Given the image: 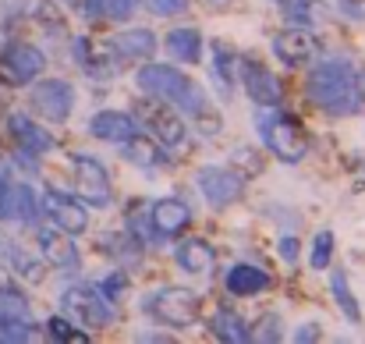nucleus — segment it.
I'll use <instances>...</instances> for the list:
<instances>
[{"mask_svg": "<svg viewBox=\"0 0 365 344\" xmlns=\"http://www.w3.org/2000/svg\"><path fill=\"white\" fill-rule=\"evenodd\" d=\"M174 263L192 273V277H206L213 266H217V248L202 238H185L178 248H174Z\"/></svg>", "mask_w": 365, "mask_h": 344, "instance_id": "obj_19", "label": "nucleus"}, {"mask_svg": "<svg viewBox=\"0 0 365 344\" xmlns=\"http://www.w3.org/2000/svg\"><path fill=\"white\" fill-rule=\"evenodd\" d=\"M121 156L128 163H135V167H156V163H170V160H163V149H160V142L153 138V135H142V131H135L131 138H124L121 142Z\"/></svg>", "mask_w": 365, "mask_h": 344, "instance_id": "obj_25", "label": "nucleus"}, {"mask_svg": "<svg viewBox=\"0 0 365 344\" xmlns=\"http://www.w3.org/2000/svg\"><path fill=\"white\" fill-rule=\"evenodd\" d=\"M359 89H362V96H365V71L359 75Z\"/></svg>", "mask_w": 365, "mask_h": 344, "instance_id": "obj_42", "label": "nucleus"}, {"mask_svg": "<svg viewBox=\"0 0 365 344\" xmlns=\"http://www.w3.org/2000/svg\"><path fill=\"white\" fill-rule=\"evenodd\" d=\"M43 213H46V221L53 228H61L64 234H71V238H78V234L89 231V210H86V203L75 199V196H68V192H61V188H46L43 192Z\"/></svg>", "mask_w": 365, "mask_h": 344, "instance_id": "obj_12", "label": "nucleus"}, {"mask_svg": "<svg viewBox=\"0 0 365 344\" xmlns=\"http://www.w3.org/2000/svg\"><path fill=\"white\" fill-rule=\"evenodd\" d=\"M277 7H280V18L287 25H302V29H312L327 18L323 0H277Z\"/></svg>", "mask_w": 365, "mask_h": 344, "instance_id": "obj_26", "label": "nucleus"}, {"mask_svg": "<svg viewBox=\"0 0 365 344\" xmlns=\"http://www.w3.org/2000/svg\"><path fill=\"white\" fill-rule=\"evenodd\" d=\"M36 338V323L32 320H0V341L18 344V341H32Z\"/></svg>", "mask_w": 365, "mask_h": 344, "instance_id": "obj_33", "label": "nucleus"}, {"mask_svg": "<svg viewBox=\"0 0 365 344\" xmlns=\"http://www.w3.org/2000/svg\"><path fill=\"white\" fill-rule=\"evenodd\" d=\"M7 135L18 142V149L21 153H29V156H46L53 146H57V138L46 131V128H39L36 121L29 114H7Z\"/></svg>", "mask_w": 365, "mask_h": 344, "instance_id": "obj_17", "label": "nucleus"}, {"mask_svg": "<svg viewBox=\"0 0 365 344\" xmlns=\"http://www.w3.org/2000/svg\"><path fill=\"white\" fill-rule=\"evenodd\" d=\"M0 320H32V309L18 291L0 288Z\"/></svg>", "mask_w": 365, "mask_h": 344, "instance_id": "obj_31", "label": "nucleus"}, {"mask_svg": "<svg viewBox=\"0 0 365 344\" xmlns=\"http://www.w3.org/2000/svg\"><path fill=\"white\" fill-rule=\"evenodd\" d=\"M142 309H145L156 323H163V327H170V330H188V327L195 323V316H199V295L188 291V288L167 284V288L145 295Z\"/></svg>", "mask_w": 365, "mask_h": 344, "instance_id": "obj_6", "label": "nucleus"}, {"mask_svg": "<svg viewBox=\"0 0 365 344\" xmlns=\"http://www.w3.org/2000/svg\"><path fill=\"white\" fill-rule=\"evenodd\" d=\"M135 131H138L135 117L124 114V111H100L89 121V135L100 138V142H114V146H121L124 138H131Z\"/></svg>", "mask_w": 365, "mask_h": 344, "instance_id": "obj_20", "label": "nucleus"}, {"mask_svg": "<svg viewBox=\"0 0 365 344\" xmlns=\"http://www.w3.org/2000/svg\"><path fill=\"white\" fill-rule=\"evenodd\" d=\"M46 71V54L32 43H7L0 50V82L7 86H32Z\"/></svg>", "mask_w": 365, "mask_h": 344, "instance_id": "obj_8", "label": "nucleus"}, {"mask_svg": "<svg viewBox=\"0 0 365 344\" xmlns=\"http://www.w3.org/2000/svg\"><path fill=\"white\" fill-rule=\"evenodd\" d=\"M316 338H319V323H305V330H302V327L294 330V341L298 344L302 341H316Z\"/></svg>", "mask_w": 365, "mask_h": 344, "instance_id": "obj_40", "label": "nucleus"}, {"mask_svg": "<svg viewBox=\"0 0 365 344\" xmlns=\"http://www.w3.org/2000/svg\"><path fill=\"white\" fill-rule=\"evenodd\" d=\"M235 163H238V167L248 163V174H255V171L262 167V160L255 156V149H235Z\"/></svg>", "mask_w": 365, "mask_h": 344, "instance_id": "obj_38", "label": "nucleus"}, {"mask_svg": "<svg viewBox=\"0 0 365 344\" xmlns=\"http://www.w3.org/2000/svg\"><path fill=\"white\" fill-rule=\"evenodd\" d=\"M255 131L262 138V146L280 160V163H298L309 153V138L305 128L291 114H284L280 107H259L255 111Z\"/></svg>", "mask_w": 365, "mask_h": 344, "instance_id": "obj_3", "label": "nucleus"}, {"mask_svg": "<svg viewBox=\"0 0 365 344\" xmlns=\"http://www.w3.org/2000/svg\"><path fill=\"white\" fill-rule=\"evenodd\" d=\"M124 288H128V270H114L110 277H103L100 284H96V291L107 298V302H121V295H124Z\"/></svg>", "mask_w": 365, "mask_h": 344, "instance_id": "obj_35", "label": "nucleus"}, {"mask_svg": "<svg viewBox=\"0 0 365 344\" xmlns=\"http://www.w3.org/2000/svg\"><path fill=\"white\" fill-rule=\"evenodd\" d=\"M61 316H68L75 327L103 330L118 323V305L107 302L93 284H71L61 291Z\"/></svg>", "mask_w": 365, "mask_h": 344, "instance_id": "obj_5", "label": "nucleus"}, {"mask_svg": "<svg viewBox=\"0 0 365 344\" xmlns=\"http://www.w3.org/2000/svg\"><path fill=\"white\" fill-rule=\"evenodd\" d=\"M163 46H167V54H170L174 61H181V64H199V57H202V36H199V29H192V25L170 29V32L163 36Z\"/></svg>", "mask_w": 365, "mask_h": 344, "instance_id": "obj_24", "label": "nucleus"}, {"mask_svg": "<svg viewBox=\"0 0 365 344\" xmlns=\"http://www.w3.org/2000/svg\"><path fill=\"white\" fill-rule=\"evenodd\" d=\"M238 82L245 86V93H248V100L255 103V107H280V82L273 79V71L255 57V54H245L238 57Z\"/></svg>", "mask_w": 365, "mask_h": 344, "instance_id": "obj_11", "label": "nucleus"}, {"mask_svg": "<svg viewBox=\"0 0 365 344\" xmlns=\"http://www.w3.org/2000/svg\"><path fill=\"white\" fill-rule=\"evenodd\" d=\"M29 103H32V111L43 117V121L61 124V121L71 117V107H75V86L64 82V79H43V82L36 79Z\"/></svg>", "mask_w": 365, "mask_h": 344, "instance_id": "obj_9", "label": "nucleus"}, {"mask_svg": "<svg viewBox=\"0 0 365 344\" xmlns=\"http://www.w3.org/2000/svg\"><path fill=\"white\" fill-rule=\"evenodd\" d=\"M305 93L312 107H319L330 117H351L362 107V89H359V71L348 57H323L312 64Z\"/></svg>", "mask_w": 365, "mask_h": 344, "instance_id": "obj_2", "label": "nucleus"}, {"mask_svg": "<svg viewBox=\"0 0 365 344\" xmlns=\"http://www.w3.org/2000/svg\"><path fill=\"white\" fill-rule=\"evenodd\" d=\"M160 39L149 32V29H124L114 36V54L121 61H149L156 54Z\"/></svg>", "mask_w": 365, "mask_h": 344, "instance_id": "obj_23", "label": "nucleus"}, {"mask_svg": "<svg viewBox=\"0 0 365 344\" xmlns=\"http://www.w3.org/2000/svg\"><path fill=\"white\" fill-rule=\"evenodd\" d=\"M36 245H39V256H43V263H50L53 270H61V273H78V266H82V256H78V245H75V238L71 234H64L61 228H39L36 231Z\"/></svg>", "mask_w": 365, "mask_h": 344, "instance_id": "obj_14", "label": "nucleus"}, {"mask_svg": "<svg viewBox=\"0 0 365 344\" xmlns=\"http://www.w3.org/2000/svg\"><path fill=\"white\" fill-rule=\"evenodd\" d=\"M46 334H50L53 341H64V344H71V341H89V334L75 330V323H71L68 316H50V320H46Z\"/></svg>", "mask_w": 365, "mask_h": 344, "instance_id": "obj_32", "label": "nucleus"}, {"mask_svg": "<svg viewBox=\"0 0 365 344\" xmlns=\"http://www.w3.org/2000/svg\"><path fill=\"white\" fill-rule=\"evenodd\" d=\"M262 330H248V341H280V316H262V323H259Z\"/></svg>", "mask_w": 365, "mask_h": 344, "instance_id": "obj_37", "label": "nucleus"}, {"mask_svg": "<svg viewBox=\"0 0 365 344\" xmlns=\"http://www.w3.org/2000/svg\"><path fill=\"white\" fill-rule=\"evenodd\" d=\"M192 224V206L178 196H167V199H156L149 203V228L156 234V241L163 245V238H181Z\"/></svg>", "mask_w": 365, "mask_h": 344, "instance_id": "obj_15", "label": "nucleus"}, {"mask_svg": "<svg viewBox=\"0 0 365 344\" xmlns=\"http://www.w3.org/2000/svg\"><path fill=\"white\" fill-rule=\"evenodd\" d=\"M135 82L142 93L160 96L167 103H174L178 111H185L192 128H199V135L217 138L224 131V117L210 103V96L202 93V86L195 79H188L185 71H178L174 64H145L142 71H135Z\"/></svg>", "mask_w": 365, "mask_h": 344, "instance_id": "obj_1", "label": "nucleus"}, {"mask_svg": "<svg viewBox=\"0 0 365 344\" xmlns=\"http://www.w3.org/2000/svg\"><path fill=\"white\" fill-rule=\"evenodd\" d=\"M0 221L7 224H25L32 228L39 221V203L25 181H14L11 171L0 174Z\"/></svg>", "mask_w": 365, "mask_h": 344, "instance_id": "obj_13", "label": "nucleus"}, {"mask_svg": "<svg viewBox=\"0 0 365 344\" xmlns=\"http://www.w3.org/2000/svg\"><path fill=\"white\" fill-rule=\"evenodd\" d=\"M61 4H71V0H61Z\"/></svg>", "mask_w": 365, "mask_h": 344, "instance_id": "obj_43", "label": "nucleus"}, {"mask_svg": "<svg viewBox=\"0 0 365 344\" xmlns=\"http://www.w3.org/2000/svg\"><path fill=\"white\" fill-rule=\"evenodd\" d=\"M96 248L103 252V256H110L121 270H135L138 263H142V256H145V245H142V238H135L131 231H107L100 241H96Z\"/></svg>", "mask_w": 365, "mask_h": 344, "instance_id": "obj_18", "label": "nucleus"}, {"mask_svg": "<svg viewBox=\"0 0 365 344\" xmlns=\"http://www.w3.org/2000/svg\"><path fill=\"white\" fill-rule=\"evenodd\" d=\"M131 117H135V124L138 128H145L160 146H167V149H181L185 142H188V121L178 114V107L174 103H167V100H160V96H142V100H135L131 103Z\"/></svg>", "mask_w": 365, "mask_h": 344, "instance_id": "obj_4", "label": "nucleus"}, {"mask_svg": "<svg viewBox=\"0 0 365 344\" xmlns=\"http://www.w3.org/2000/svg\"><path fill=\"white\" fill-rule=\"evenodd\" d=\"M7 259H11V266H14V273H18L21 280H29V284H39V280H43L46 263L36 259V256H29L21 245H7Z\"/></svg>", "mask_w": 365, "mask_h": 344, "instance_id": "obj_30", "label": "nucleus"}, {"mask_svg": "<svg viewBox=\"0 0 365 344\" xmlns=\"http://www.w3.org/2000/svg\"><path fill=\"white\" fill-rule=\"evenodd\" d=\"M195 185H199L202 199H206L213 210H224V206H231V203L242 199L245 174H238L235 167H217V163H210V167H202V171L195 174Z\"/></svg>", "mask_w": 365, "mask_h": 344, "instance_id": "obj_10", "label": "nucleus"}, {"mask_svg": "<svg viewBox=\"0 0 365 344\" xmlns=\"http://www.w3.org/2000/svg\"><path fill=\"white\" fill-rule=\"evenodd\" d=\"M210 334L227 344H245L248 341V323H245L235 309H217V313L210 316Z\"/></svg>", "mask_w": 365, "mask_h": 344, "instance_id": "obj_27", "label": "nucleus"}, {"mask_svg": "<svg viewBox=\"0 0 365 344\" xmlns=\"http://www.w3.org/2000/svg\"><path fill=\"white\" fill-rule=\"evenodd\" d=\"M210 11H224V7H231V0H202Z\"/></svg>", "mask_w": 365, "mask_h": 344, "instance_id": "obj_41", "label": "nucleus"}, {"mask_svg": "<svg viewBox=\"0 0 365 344\" xmlns=\"http://www.w3.org/2000/svg\"><path fill=\"white\" fill-rule=\"evenodd\" d=\"M330 256H334V231H319V234L312 238V256H309V263H312L316 270H327V266H330Z\"/></svg>", "mask_w": 365, "mask_h": 344, "instance_id": "obj_34", "label": "nucleus"}, {"mask_svg": "<svg viewBox=\"0 0 365 344\" xmlns=\"http://www.w3.org/2000/svg\"><path fill=\"white\" fill-rule=\"evenodd\" d=\"M142 7L156 18H178L188 11V0H142Z\"/></svg>", "mask_w": 365, "mask_h": 344, "instance_id": "obj_36", "label": "nucleus"}, {"mask_svg": "<svg viewBox=\"0 0 365 344\" xmlns=\"http://www.w3.org/2000/svg\"><path fill=\"white\" fill-rule=\"evenodd\" d=\"M71 171H75V192L86 206H107L114 188H110V171L103 160L89 153H71Z\"/></svg>", "mask_w": 365, "mask_h": 344, "instance_id": "obj_7", "label": "nucleus"}, {"mask_svg": "<svg viewBox=\"0 0 365 344\" xmlns=\"http://www.w3.org/2000/svg\"><path fill=\"white\" fill-rule=\"evenodd\" d=\"M330 291H334L337 309H341L351 323H362V309H359V302H355V295H351V284H348V273H344V270H334V273H330Z\"/></svg>", "mask_w": 365, "mask_h": 344, "instance_id": "obj_29", "label": "nucleus"}, {"mask_svg": "<svg viewBox=\"0 0 365 344\" xmlns=\"http://www.w3.org/2000/svg\"><path fill=\"white\" fill-rule=\"evenodd\" d=\"M280 256H284L287 263H294V259H298V241H294V238H280Z\"/></svg>", "mask_w": 365, "mask_h": 344, "instance_id": "obj_39", "label": "nucleus"}, {"mask_svg": "<svg viewBox=\"0 0 365 344\" xmlns=\"http://www.w3.org/2000/svg\"><path fill=\"white\" fill-rule=\"evenodd\" d=\"M210 79H213L220 100H231V96H235V86H238V54H235L224 39L213 43V68H210Z\"/></svg>", "mask_w": 365, "mask_h": 344, "instance_id": "obj_21", "label": "nucleus"}, {"mask_svg": "<svg viewBox=\"0 0 365 344\" xmlns=\"http://www.w3.org/2000/svg\"><path fill=\"white\" fill-rule=\"evenodd\" d=\"M269 46H273L277 61H284L287 68H302V64H309V61L316 57V50H319V39L312 36V29L287 25L284 32H277V36L269 39Z\"/></svg>", "mask_w": 365, "mask_h": 344, "instance_id": "obj_16", "label": "nucleus"}, {"mask_svg": "<svg viewBox=\"0 0 365 344\" xmlns=\"http://www.w3.org/2000/svg\"><path fill=\"white\" fill-rule=\"evenodd\" d=\"M138 0H86L89 21H128Z\"/></svg>", "mask_w": 365, "mask_h": 344, "instance_id": "obj_28", "label": "nucleus"}, {"mask_svg": "<svg viewBox=\"0 0 365 344\" xmlns=\"http://www.w3.org/2000/svg\"><path fill=\"white\" fill-rule=\"evenodd\" d=\"M224 284H227V291H231V295H238V298H252V295H259V291H266V288H269V273H266V270H259L255 263H235V266L227 270Z\"/></svg>", "mask_w": 365, "mask_h": 344, "instance_id": "obj_22", "label": "nucleus"}]
</instances>
